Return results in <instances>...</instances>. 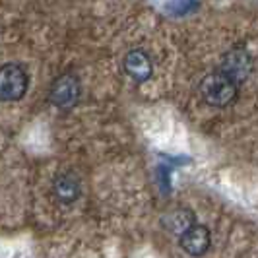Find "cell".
<instances>
[{
  "instance_id": "1",
  "label": "cell",
  "mask_w": 258,
  "mask_h": 258,
  "mask_svg": "<svg viewBox=\"0 0 258 258\" xmlns=\"http://www.w3.org/2000/svg\"><path fill=\"white\" fill-rule=\"evenodd\" d=\"M198 91H200V97L204 99V103H208L210 107L223 109L237 99L239 84H235L231 78L225 76L221 70H216L202 78Z\"/></svg>"
},
{
  "instance_id": "2",
  "label": "cell",
  "mask_w": 258,
  "mask_h": 258,
  "mask_svg": "<svg viewBox=\"0 0 258 258\" xmlns=\"http://www.w3.org/2000/svg\"><path fill=\"white\" fill-rule=\"evenodd\" d=\"M29 88V76L20 64L0 66V101H18Z\"/></svg>"
},
{
  "instance_id": "3",
  "label": "cell",
  "mask_w": 258,
  "mask_h": 258,
  "mask_svg": "<svg viewBox=\"0 0 258 258\" xmlns=\"http://www.w3.org/2000/svg\"><path fill=\"white\" fill-rule=\"evenodd\" d=\"M80 95H82L80 80L74 74H62V76H58L52 82L49 99H51V103L56 109L70 111V109H74L78 105Z\"/></svg>"
},
{
  "instance_id": "4",
  "label": "cell",
  "mask_w": 258,
  "mask_h": 258,
  "mask_svg": "<svg viewBox=\"0 0 258 258\" xmlns=\"http://www.w3.org/2000/svg\"><path fill=\"white\" fill-rule=\"evenodd\" d=\"M252 56L245 47H233L223 54L221 64L218 70H221L225 76H229L235 84H243L246 78L252 74Z\"/></svg>"
},
{
  "instance_id": "5",
  "label": "cell",
  "mask_w": 258,
  "mask_h": 258,
  "mask_svg": "<svg viewBox=\"0 0 258 258\" xmlns=\"http://www.w3.org/2000/svg\"><path fill=\"white\" fill-rule=\"evenodd\" d=\"M122 68H124L126 76L132 78L136 84L148 82L154 74V62H152L150 54L142 49H132L126 52L122 58Z\"/></svg>"
},
{
  "instance_id": "6",
  "label": "cell",
  "mask_w": 258,
  "mask_h": 258,
  "mask_svg": "<svg viewBox=\"0 0 258 258\" xmlns=\"http://www.w3.org/2000/svg\"><path fill=\"white\" fill-rule=\"evenodd\" d=\"M210 241H212L210 229L204 227V225L194 223L190 229H186L181 235L179 245H181V248L186 254H190V256H202L208 248H210Z\"/></svg>"
},
{
  "instance_id": "7",
  "label": "cell",
  "mask_w": 258,
  "mask_h": 258,
  "mask_svg": "<svg viewBox=\"0 0 258 258\" xmlns=\"http://www.w3.org/2000/svg\"><path fill=\"white\" fill-rule=\"evenodd\" d=\"M52 194L58 202L62 204H72L76 202L82 194V182L74 173H60L52 181Z\"/></svg>"
},
{
  "instance_id": "8",
  "label": "cell",
  "mask_w": 258,
  "mask_h": 258,
  "mask_svg": "<svg viewBox=\"0 0 258 258\" xmlns=\"http://www.w3.org/2000/svg\"><path fill=\"white\" fill-rule=\"evenodd\" d=\"M194 223H196V216L188 208H175L161 218V225L175 235H182L186 229H190Z\"/></svg>"
}]
</instances>
